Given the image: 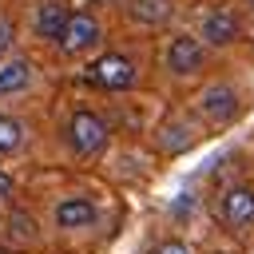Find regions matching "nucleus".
<instances>
[{"label":"nucleus","mask_w":254,"mask_h":254,"mask_svg":"<svg viewBox=\"0 0 254 254\" xmlns=\"http://www.w3.org/2000/svg\"><path fill=\"white\" fill-rule=\"evenodd\" d=\"M8 198H12V179L0 171V202H8Z\"/></svg>","instance_id":"nucleus-16"},{"label":"nucleus","mask_w":254,"mask_h":254,"mask_svg":"<svg viewBox=\"0 0 254 254\" xmlns=\"http://www.w3.org/2000/svg\"><path fill=\"white\" fill-rule=\"evenodd\" d=\"M52 218H56V226H60V230H83V226H91V222H95V202H91V198H83V194H67V198H60V202H56Z\"/></svg>","instance_id":"nucleus-6"},{"label":"nucleus","mask_w":254,"mask_h":254,"mask_svg":"<svg viewBox=\"0 0 254 254\" xmlns=\"http://www.w3.org/2000/svg\"><path fill=\"white\" fill-rule=\"evenodd\" d=\"M12 36H16V32H12V20H8V16H0V56L12 48Z\"/></svg>","instance_id":"nucleus-14"},{"label":"nucleus","mask_w":254,"mask_h":254,"mask_svg":"<svg viewBox=\"0 0 254 254\" xmlns=\"http://www.w3.org/2000/svg\"><path fill=\"white\" fill-rule=\"evenodd\" d=\"M87 79L95 87H103V91H127L135 83V64L127 56H119V52H107L87 67Z\"/></svg>","instance_id":"nucleus-2"},{"label":"nucleus","mask_w":254,"mask_h":254,"mask_svg":"<svg viewBox=\"0 0 254 254\" xmlns=\"http://www.w3.org/2000/svg\"><path fill=\"white\" fill-rule=\"evenodd\" d=\"M99 44V24H95V16L91 12H71L67 16V28H64V36H60V48L67 52V56H79V52H87V48H95Z\"/></svg>","instance_id":"nucleus-3"},{"label":"nucleus","mask_w":254,"mask_h":254,"mask_svg":"<svg viewBox=\"0 0 254 254\" xmlns=\"http://www.w3.org/2000/svg\"><path fill=\"white\" fill-rule=\"evenodd\" d=\"M250 8H254V0H250Z\"/></svg>","instance_id":"nucleus-18"},{"label":"nucleus","mask_w":254,"mask_h":254,"mask_svg":"<svg viewBox=\"0 0 254 254\" xmlns=\"http://www.w3.org/2000/svg\"><path fill=\"white\" fill-rule=\"evenodd\" d=\"M67 16H71V12H67L60 0H44V4L36 8L32 28H36L40 40H56V44H60V36H64V28H67Z\"/></svg>","instance_id":"nucleus-8"},{"label":"nucleus","mask_w":254,"mask_h":254,"mask_svg":"<svg viewBox=\"0 0 254 254\" xmlns=\"http://www.w3.org/2000/svg\"><path fill=\"white\" fill-rule=\"evenodd\" d=\"M20 143H24V127H20V119L0 115V155H12Z\"/></svg>","instance_id":"nucleus-12"},{"label":"nucleus","mask_w":254,"mask_h":254,"mask_svg":"<svg viewBox=\"0 0 254 254\" xmlns=\"http://www.w3.org/2000/svg\"><path fill=\"white\" fill-rule=\"evenodd\" d=\"M202 40H206V44H230V40H238V20H234V12H226V8L210 12V16L202 20Z\"/></svg>","instance_id":"nucleus-9"},{"label":"nucleus","mask_w":254,"mask_h":254,"mask_svg":"<svg viewBox=\"0 0 254 254\" xmlns=\"http://www.w3.org/2000/svg\"><path fill=\"white\" fill-rule=\"evenodd\" d=\"M155 254H190L183 242H163V246H155Z\"/></svg>","instance_id":"nucleus-15"},{"label":"nucleus","mask_w":254,"mask_h":254,"mask_svg":"<svg viewBox=\"0 0 254 254\" xmlns=\"http://www.w3.org/2000/svg\"><path fill=\"white\" fill-rule=\"evenodd\" d=\"M32 79V64L28 60H12L0 67V95H12V91H24Z\"/></svg>","instance_id":"nucleus-10"},{"label":"nucleus","mask_w":254,"mask_h":254,"mask_svg":"<svg viewBox=\"0 0 254 254\" xmlns=\"http://www.w3.org/2000/svg\"><path fill=\"white\" fill-rule=\"evenodd\" d=\"M171 16V0H135L131 4V20L139 24H163Z\"/></svg>","instance_id":"nucleus-11"},{"label":"nucleus","mask_w":254,"mask_h":254,"mask_svg":"<svg viewBox=\"0 0 254 254\" xmlns=\"http://www.w3.org/2000/svg\"><path fill=\"white\" fill-rule=\"evenodd\" d=\"M67 147L75 155H99L107 147V123L95 111H75L67 119Z\"/></svg>","instance_id":"nucleus-1"},{"label":"nucleus","mask_w":254,"mask_h":254,"mask_svg":"<svg viewBox=\"0 0 254 254\" xmlns=\"http://www.w3.org/2000/svg\"><path fill=\"white\" fill-rule=\"evenodd\" d=\"M8 234H16L20 242H32V238H36V218L24 214V210H12V218H8Z\"/></svg>","instance_id":"nucleus-13"},{"label":"nucleus","mask_w":254,"mask_h":254,"mask_svg":"<svg viewBox=\"0 0 254 254\" xmlns=\"http://www.w3.org/2000/svg\"><path fill=\"white\" fill-rule=\"evenodd\" d=\"M218 218L230 230H242L254 222V187H230L218 202Z\"/></svg>","instance_id":"nucleus-4"},{"label":"nucleus","mask_w":254,"mask_h":254,"mask_svg":"<svg viewBox=\"0 0 254 254\" xmlns=\"http://www.w3.org/2000/svg\"><path fill=\"white\" fill-rule=\"evenodd\" d=\"M198 111H202L206 119H214V123L234 119V111H238V95H234V87H226V83H210V87L202 91V99H198Z\"/></svg>","instance_id":"nucleus-7"},{"label":"nucleus","mask_w":254,"mask_h":254,"mask_svg":"<svg viewBox=\"0 0 254 254\" xmlns=\"http://www.w3.org/2000/svg\"><path fill=\"white\" fill-rule=\"evenodd\" d=\"M202 60H206V48H202V40H194V36H175L171 48H167V67H171L175 75H194V71L202 67Z\"/></svg>","instance_id":"nucleus-5"},{"label":"nucleus","mask_w":254,"mask_h":254,"mask_svg":"<svg viewBox=\"0 0 254 254\" xmlns=\"http://www.w3.org/2000/svg\"><path fill=\"white\" fill-rule=\"evenodd\" d=\"M0 254H16V250H12V246H0Z\"/></svg>","instance_id":"nucleus-17"}]
</instances>
